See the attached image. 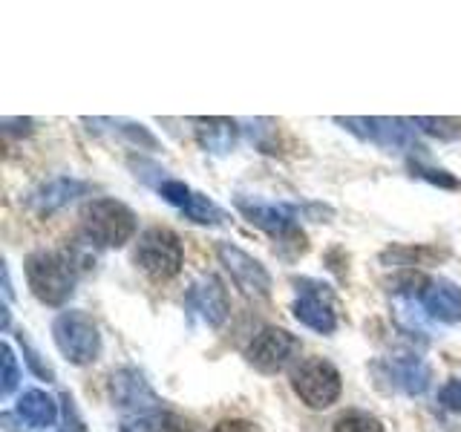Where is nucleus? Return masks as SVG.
I'll use <instances>...</instances> for the list:
<instances>
[{
  "label": "nucleus",
  "mask_w": 461,
  "mask_h": 432,
  "mask_svg": "<svg viewBox=\"0 0 461 432\" xmlns=\"http://www.w3.org/2000/svg\"><path fill=\"white\" fill-rule=\"evenodd\" d=\"M23 271L29 288L43 306H64L76 292V263L61 251H32L26 256Z\"/></svg>",
  "instance_id": "obj_1"
},
{
  "label": "nucleus",
  "mask_w": 461,
  "mask_h": 432,
  "mask_svg": "<svg viewBox=\"0 0 461 432\" xmlns=\"http://www.w3.org/2000/svg\"><path fill=\"white\" fill-rule=\"evenodd\" d=\"M81 228L98 248H122L136 234V213L119 199H90L81 208Z\"/></svg>",
  "instance_id": "obj_2"
},
{
  "label": "nucleus",
  "mask_w": 461,
  "mask_h": 432,
  "mask_svg": "<svg viewBox=\"0 0 461 432\" xmlns=\"http://www.w3.org/2000/svg\"><path fill=\"white\" fill-rule=\"evenodd\" d=\"M234 208L251 225L263 228L266 234H271L280 245H292L297 254L306 251V237H303V230L297 225V216H303L300 205H285V202L274 205V202L240 194V196H234Z\"/></svg>",
  "instance_id": "obj_3"
},
{
  "label": "nucleus",
  "mask_w": 461,
  "mask_h": 432,
  "mask_svg": "<svg viewBox=\"0 0 461 432\" xmlns=\"http://www.w3.org/2000/svg\"><path fill=\"white\" fill-rule=\"evenodd\" d=\"M133 259L148 277H153L158 283L173 280L185 263L182 239L176 237V230H170L165 225H153L139 237Z\"/></svg>",
  "instance_id": "obj_4"
},
{
  "label": "nucleus",
  "mask_w": 461,
  "mask_h": 432,
  "mask_svg": "<svg viewBox=\"0 0 461 432\" xmlns=\"http://www.w3.org/2000/svg\"><path fill=\"white\" fill-rule=\"evenodd\" d=\"M52 338H55L58 352L76 366L93 364L101 352V335H98L95 320L86 311H78V309L61 311L55 317Z\"/></svg>",
  "instance_id": "obj_5"
},
{
  "label": "nucleus",
  "mask_w": 461,
  "mask_h": 432,
  "mask_svg": "<svg viewBox=\"0 0 461 432\" xmlns=\"http://www.w3.org/2000/svg\"><path fill=\"white\" fill-rule=\"evenodd\" d=\"M292 389L297 398L312 410H326L340 398V372L323 357H306L300 360L292 372Z\"/></svg>",
  "instance_id": "obj_6"
},
{
  "label": "nucleus",
  "mask_w": 461,
  "mask_h": 432,
  "mask_svg": "<svg viewBox=\"0 0 461 432\" xmlns=\"http://www.w3.org/2000/svg\"><path fill=\"white\" fill-rule=\"evenodd\" d=\"M335 122L357 139L378 144L384 150H421L415 144V127L410 124V119H384V115H372V119L349 115V119H343V115H338Z\"/></svg>",
  "instance_id": "obj_7"
},
{
  "label": "nucleus",
  "mask_w": 461,
  "mask_h": 432,
  "mask_svg": "<svg viewBox=\"0 0 461 432\" xmlns=\"http://www.w3.org/2000/svg\"><path fill=\"white\" fill-rule=\"evenodd\" d=\"M297 352H300V340L294 335H288L285 328H277V326H266L251 338L245 357H249V364L257 372L274 374L292 364Z\"/></svg>",
  "instance_id": "obj_8"
},
{
  "label": "nucleus",
  "mask_w": 461,
  "mask_h": 432,
  "mask_svg": "<svg viewBox=\"0 0 461 432\" xmlns=\"http://www.w3.org/2000/svg\"><path fill=\"white\" fill-rule=\"evenodd\" d=\"M297 285V300H294V317L297 320L312 328V331H321V335H331L338 328V311H335V300H331L329 285L317 283V280H294Z\"/></svg>",
  "instance_id": "obj_9"
},
{
  "label": "nucleus",
  "mask_w": 461,
  "mask_h": 432,
  "mask_svg": "<svg viewBox=\"0 0 461 432\" xmlns=\"http://www.w3.org/2000/svg\"><path fill=\"white\" fill-rule=\"evenodd\" d=\"M372 374L378 378L381 386L393 389V392H403V395H424L432 378L429 366L415 355H395V357L375 360Z\"/></svg>",
  "instance_id": "obj_10"
},
{
  "label": "nucleus",
  "mask_w": 461,
  "mask_h": 432,
  "mask_svg": "<svg viewBox=\"0 0 461 432\" xmlns=\"http://www.w3.org/2000/svg\"><path fill=\"white\" fill-rule=\"evenodd\" d=\"M216 254H220V263L225 266L230 280L237 283V288L245 297L266 300L271 294V277L266 266L254 259L249 251H242L234 242H220L216 245Z\"/></svg>",
  "instance_id": "obj_11"
},
{
  "label": "nucleus",
  "mask_w": 461,
  "mask_h": 432,
  "mask_svg": "<svg viewBox=\"0 0 461 432\" xmlns=\"http://www.w3.org/2000/svg\"><path fill=\"white\" fill-rule=\"evenodd\" d=\"M156 187H158V194H162V199H167L173 208H179L191 222H196V225H222L225 222V211L205 194L194 191L191 184H185L179 179H162Z\"/></svg>",
  "instance_id": "obj_12"
},
{
  "label": "nucleus",
  "mask_w": 461,
  "mask_h": 432,
  "mask_svg": "<svg viewBox=\"0 0 461 432\" xmlns=\"http://www.w3.org/2000/svg\"><path fill=\"white\" fill-rule=\"evenodd\" d=\"M93 184L90 182H81V179H72V176H58L38 184L32 194L26 196V205L32 208L38 216H50L55 211L67 208L69 202H76L78 196L90 194Z\"/></svg>",
  "instance_id": "obj_13"
},
{
  "label": "nucleus",
  "mask_w": 461,
  "mask_h": 432,
  "mask_svg": "<svg viewBox=\"0 0 461 432\" xmlns=\"http://www.w3.org/2000/svg\"><path fill=\"white\" fill-rule=\"evenodd\" d=\"M185 302H187V309H191L194 314H199L202 323H208L211 328H220L228 317V292L213 274L196 280L191 285V292H187Z\"/></svg>",
  "instance_id": "obj_14"
},
{
  "label": "nucleus",
  "mask_w": 461,
  "mask_h": 432,
  "mask_svg": "<svg viewBox=\"0 0 461 432\" xmlns=\"http://www.w3.org/2000/svg\"><path fill=\"white\" fill-rule=\"evenodd\" d=\"M110 395L115 400V407H124V410H139V412L158 410V398L153 392V386L144 381V374L139 369H130V366L113 372Z\"/></svg>",
  "instance_id": "obj_15"
},
{
  "label": "nucleus",
  "mask_w": 461,
  "mask_h": 432,
  "mask_svg": "<svg viewBox=\"0 0 461 432\" xmlns=\"http://www.w3.org/2000/svg\"><path fill=\"white\" fill-rule=\"evenodd\" d=\"M418 302L432 320L447 326L461 323V288L450 280H427L421 294H418Z\"/></svg>",
  "instance_id": "obj_16"
},
{
  "label": "nucleus",
  "mask_w": 461,
  "mask_h": 432,
  "mask_svg": "<svg viewBox=\"0 0 461 432\" xmlns=\"http://www.w3.org/2000/svg\"><path fill=\"white\" fill-rule=\"evenodd\" d=\"M194 133H196V141L202 150L222 156V153L234 150L240 127L230 119H194Z\"/></svg>",
  "instance_id": "obj_17"
},
{
  "label": "nucleus",
  "mask_w": 461,
  "mask_h": 432,
  "mask_svg": "<svg viewBox=\"0 0 461 432\" xmlns=\"http://www.w3.org/2000/svg\"><path fill=\"white\" fill-rule=\"evenodd\" d=\"M18 418H23L32 429L52 427L58 421V403L43 389H26L18 398Z\"/></svg>",
  "instance_id": "obj_18"
},
{
  "label": "nucleus",
  "mask_w": 461,
  "mask_h": 432,
  "mask_svg": "<svg viewBox=\"0 0 461 432\" xmlns=\"http://www.w3.org/2000/svg\"><path fill=\"white\" fill-rule=\"evenodd\" d=\"M119 429L122 432H191V427H187L179 415L165 412V410L127 415Z\"/></svg>",
  "instance_id": "obj_19"
},
{
  "label": "nucleus",
  "mask_w": 461,
  "mask_h": 432,
  "mask_svg": "<svg viewBox=\"0 0 461 432\" xmlns=\"http://www.w3.org/2000/svg\"><path fill=\"white\" fill-rule=\"evenodd\" d=\"M441 256H444V251L429 248V245H418V248H412V245H395V248H386L381 254V263H386V266H429Z\"/></svg>",
  "instance_id": "obj_20"
},
{
  "label": "nucleus",
  "mask_w": 461,
  "mask_h": 432,
  "mask_svg": "<svg viewBox=\"0 0 461 432\" xmlns=\"http://www.w3.org/2000/svg\"><path fill=\"white\" fill-rule=\"evenodd\" d=\"M335 432H384V424L369 412L352 410L335 421Z\"/></svg>",
  "instance_id": "obj_21"
},
{
  "label": "nucleus",
  "mask_w": 461,
  "mask_h": 432,
  "mask_svg": "<svg viewBox=\"0 0 461 432\" xmlns=\"http://www.w3.org/2000/svg\"><path fill=\"white\" fill-rule=\"evenodd\" d=\"M410 124L424 130L427 136H436V139H461V124L450 122V119H429V115H418V119H410Z\"/></svg>",
  "instance_id": "obj_22"
},
{
  "label": "nucleus",
  "mask_w": 461,
  "mask_h": 432,
  "mask_svg": "<svg viewBox=\"0 0 461 432\" xmlns=\"http://www.w3.org/2000/svg\"><path fill=\"white\" fill-rule=\"evenodd\" d=\"M104 122L113 127V133H119V136L130 139L133 144H139V148L156 150V139L148 133V127H144V124H133V122H113V119H104Z\"/></svg>",
  "instance_id": "obj_23"
},
{
  "label": "nucleus",
  "mask_w": 461,
  "mask_h": 432,
  "mask_svg": "<svg viewBox=\"0 0 461 432\" xmlns=\"http://www.w3.org/2000/svg\"><path fill=\"white\" fill-rule=\"evenodd\" d=\"M0 355H4V386H0V392L12 395L14 386H18V381H21V369H18V360H14V352H12L9 343H4Z\"/></svg>",
  "instance_id": "obj_24"
},
{
  "label": "nucleus",
  "mask_w": 461,
  "mask_h": 432,
  "mask_svg": "<svg viewBox=\"0 0 461 432\" xmlns=\"http://www.w3.org/2000/svg\"><path fill=\"white\" fill-rule=\"evenodd\" d=\"M410 167H412L415 176H421V179H427V182H432V184H438V187H458V179H453L447 170H438V167H424V165H415V162H412Z\"/></svg>",
  "instance_id": "obj_25"
},
{
  "label": "nucleus",
  "mask_w": 461,
  "mask_h": 432,
  "mask_svg": "<svg viewBox=\"0 0 461 432\" xmlns=\"http://www.w3.org/2000/svg\"><path fill=\"white\" fill-rule=\"evenodd\" d=\"M438 403H441L444 410L461 412V381H450V383H444V389L438 392Z\"/></svg>",
  "instance_id": "obj_26"
},
{
  "label": "nucleus",
  "mask_w": 461,
  "mask_h": 432,
  "mask_svg": "<svg viewBox=\"0 0 461 432\" xmlns=\"http://www.w3.org/2000/svg\"><path fill=\"white\" fill-rule=\"evenodd\" d=\"M61 403H64V432H86L84 424L78 421V415H76V403H72L69 395H61Z\"/></svg>",
  "instance_id": "obj_27"
},
{
  "label": "nucleus",
  "mask_w": 461,
  "mask_h": 432,
  "mask_svg": "<svg viewBox=\"0 0 461 432\" xmlns=\"http://www.w3.org/2000/svg\"><path fill=\"white\" fill-rule=\"evenodd\" d=\"M211 432H259V427L251 421H242V418H228V421H220Z\"/></svg>",
  "instance_id": "obj_28"
}]
</instances>
